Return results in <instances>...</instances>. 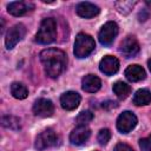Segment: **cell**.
Segmentation results:
<instances>
[{
	"mask_svg": "<svg viewBox=\"0 0 151 151\" xmlns=\"http://www.w3.org/2000/svg\"><path fill=\"white\" fill-rule=\"evenodd\" d=\"M147 66H149V70H150V72H151V59L147 60Z\"/></svg>",
	"mask_w": 151,
	"mask_h": 151,
	"instance_id": "cell-25",
	"label": "cell"
},
{
	"mask_svg": "<svg viewBox=\"0 0 151 151\" xmlns=\"http://www.w3.org/2000/svg\"><path fill=\"white\" fill-rule=\"evenodd\" d=\"M96 47V42L93 40V38L88 34L85 33H79L76 37V41H74V55L77 58H85L88 54L92 53V51Z\"/></svg>",
	"mask_w": 151,
	"mask_h": 151,
	"instance_id": "cell-3",
	"label": "cell"
},
{
	"mask_svg": "<svg viewBox=\"0 0 151 151\" xmlns=\"http://www.w3.org/2000/svg\"><path fill=\"white\" fill-rule=\"evenodd\" d=\"M99 70L106 76H113L119 70V61L116 57L106 55L100 60Z\"/></svg>",
	"mask_w": 151,
	"mask_h": 151,
	"instance_id": "cell-12",
	"label": "cell"
},
{
	"mask_svg": "<svg viewBox=\"0 0 151 151\" xmlns=\"http://www.w3.org/2000/svg\"><path fill=\"white\" fill-rule=\"evenodd\" d=\"M119 52L125 57V58H132L139 52V44L137 39L132 35H127L119 46Z\"/></svg>",
	"mask_w": 151,
	"mask_h": 151,
	"instance_id": "cell-8",
	"label": "cell"
},
{
	"mask_svg": "<svg viewBox=\"0 0 151 151\" xmlns=\"http://www.w3.org/2000/svg\"><path fill=\"white\" fill-rule=\"evenodd\" d=\"M118 34V25L114 21H107L98 34L99 42L104 46H110Z\"/></svg>",
	"mask_w": 151,
	"mask_h": 151,
	"instance_id": "cell-4",
	"label": "cell"
},
{
	"mask_svg": "<svg viewBox=\"0 0 151 151\" xmlns=\"http://www.w3.org/2000/svg\"><path fill=\"white\" fill-rule=\"evenodd\" d=\"M114 151H133V149L130 145L125 144V143H119V144L116 145Z\"/></svg>",
	"mask_w": 151,
	"mask_h": 151,
	"instance_id": "cell-24",
	"label": "cell"
},
{
	"mask_svg": "<svg viewBox=\"0 0 151 151\" xmlns=\"http://www.w3.org/2000/svg\"><path fill=\"white\" fill-rule=\"evenodd\" d=\"M11 93L17 99H25L28 96V88L22 83H13L11 85Z\"/></svg>",
	"mask_w": 151,
	"mask_h": 151,
	"instance_id": "cell-19",
	"label": "cell"
},
{
	"mask_svg": "<svg viewBox=\"0 0 151 151\" xmlns=\"http://www.w3.org/2000/svg\"><path fill=\"white\" fill-rule=\"evenodd\" d=\"M80 96L79 93L74 92V91H67L65 93L61 94L60 97V104L61 107L66 111H72L74 109L78 107V105L80 104Z\"/></svg>",
	"mask_w": 151,
	"mask_h": 151,
	"instance_id": "cell-11",
	"label": "cell"
},
{
	"mask_svg": "<svg viewBox=\"0 0 151 151\" xmlns=\"http://www.w3.org/2000/svg\"><path fill=\"white\" fill-rule=\"evenodd\" d=\"M145 71L144 68L140 66V65H130L126 70H125V77L132 81V83H136V81H140L145 78Z\"/></svg>",
	"mask_w": 151,
	"mask_h": 151,
	"instance_id": "cell-16",
	"label": "cell"
},
{
	"mask_svg": "<svg viewBox=\"0 0 151 151\" xmlns=\"http://www.w3.org/2000/svg\"><path fill=\"white\" fill-rule=\"evenodd\" d=\"M139 146L142 151H151V134L145 138H142L139 140Z\"/></svg>",
	"mask_w": 151,
	"mask_h": 151,
	"instance_id": "cell-23",
	"label": "cell"
},
{
	"mask_svg": "<svg viewBox=\"0 0 151 151\" xmlns=\"http://www.w3.org/2000/svg\"><path fill=\"white\" fill-rule=\"evenodd\" d=\"M151 103V92L146 88L138 90L133 96V104L137 106L147 105Z\"/></svg>",
	"mask_w": 151,
	"mask_h": 151,
	"instance_id": "cell-17",
	"label": "cell"
},
{
	"mask_svg": "<svg viewBox=\"0 0 151 151\" xmlns=\"http://www.w3.org/2000/svg\"><path fill=\"white\" fill-rule=\"evenodd\" d=\"M57 39V22L53 18H46L41 21V25L35 34V41L39 44H51Z\"/></svg>",
	"mask_w": 151,
	"mask_h": 151,
	"instance_id": "cell-2",
	"label": "cell"
},
{
	"mask_svg": "<svg viewBox=\"0 0 151 151\" xmlns=\"http://www.w3.org/2000/svg\"><path fill=\"white\" fill-rule=\"evenodd\" d=\"M25 33H26V28L22 24H17V25L12 26L6 33V38H5L6 48L12 50L24 38Z\"/></svg>",
	"mask_w": 151,
	"mask_h": 151,
	"instance_id": "cell-5",
	"label": "cell"
},
{
	"mask_svg": "<svg viewBox=\"0 0 151 151\" xmlns=\"http://www.w3.org/2000/svg\"><path fill=\"white\" fill-rule=\"evenodd\" d=\"M40 61L44 66L45 73L50 78L59 77L67 64V57L64 51L59 48H47L41 51L40 53Z\"/></svg>",
	"mask_w": 151,
	"mask_h": 151,
	"instance_id": "cell-1",
	"label": "cell"
},
{
	"mask_svg": "<svg viewBox=\"0 0 151 151\" xmlns=\"http://www.w3.org/2000/svg\"><path fill=\"white\" fill-rule=\"evenodd\" d=\"M91 136V130L86 125H78L76 129L72 130L70 134V142L73 145H83L87 142Z\"/></svg>",
	"mask_w": 151,
	"mask_h": 151,
	"instance_id": "cell-10",
	"label": "cell"
},
{
	"mask_svg": "<svg viewBox=\"0 0 151 151\" xmlns=\"http://www.w3.org/2000/svg\"><path fill=\"white\" fill-rule=\"evenodd\" d=\"M54 112L53 103L46 98H39L33 105V113L39 117H51Z\"/></svg>",
	"mask_w": 151,
	"mask_h": 151,
	"instance_id": "cell-9",
	"label": "cell"
},
{
	"mask_svg": "<svg viewBox=\"0 0 151 151\" xmlns=\"http://www.w3.org/2000/svg\"><path fill=\"white\" fill-rule=\"evenodd\" d=\"M1 122H2V125L5 127L12 129V130L20 129V120H19V118H17L14 116H4Z\"/></svg>",
	"mask_w": 151,
	"mask_h": 151,
	"instance_id": "cell-20",
	"label": "cell"
},
{
	"mask_svg": "<svg viewBox=\"0 0 151 151\" xmlns=\"http://www.w3.org/2000/svg\"><path fill=\"white\" fill-rule=\"evenodd\" d=\"M137 117L131 111L123 112L117 119V129L122 133H129L137 125Z\"/></svg>",
	"mask_w": 151,
	"mask_h": 151,
	"instance_id": "cell-6",
	"label": "cell"
},
{
	"mask_svg": "<svg viewBox=\"0 0 151 151\" xmlns=\"http://www.w3.org/2000/svg\"><path fill=\"white\" fill-rule=\"evenodd\" d=\"M110 138H111V131L109 129H101L98 132L97 139H98V142H99L100 145H106L107 142L110 140Z\"/></svg>",
	"mask_w": 151,
	"mask_h": 151,
	"instance_id": "cell-22",
	"label": "cell"
},
{
	"mask_svg": "<svg viewBox=\"0 0 151 151\" xmlns=\"http://www.w3.org/2000/svg\"><path fill=\"white\" fill-rule=\"evenodd\" d=\"M57 143H58V137H57L55 132L52 129H47V130L42 131L37 137L34 146L38 150H45V149L57 145Z\"/></svg>",
	"mask_w": 151,
	"mask_h": 151,
	"instance_id": "cell-7",
	"label": "cell"
},
{
	"mask_svg": "<svg viewBox=\"0 0 151 151\" xmlns=\"http://www.w3.org/2000/svg\"><path fill=\"white\" fill-rule=\"evenodd\" d=\"M99 7L91 2H80L76 7V12L81 18H93L99 13Z\"/></svg>",
	"mask_w": 151,
	"mask_h": 151,
	"instance_id": "cell-14",
	"label": "cell"
},
{
	"mask_svg": "<svg viewBox=\"0 0 151 151\" xmlns=\"http://www.w3.org/2000/svg\"><path fill=\"white\" fill-rule=\"evenodd\" d=\"M81 85H83V90L88 92V93H94L97 92L100 86H101V81L100 79L94 76V74H87L81 80Z\"/></svg>",
	"mask_w": 151,
	"mask_h": 151,
	"instance_id": "cell-15",
	"label": "cell"
},
{
	"mask_svg": "<svg viewBox=\"0 0 151 151\" xmlns=\"http://www.w3.org/2000/svg\"><path fill=\"white\" fill-rule=\"evenodd\" d=\"M112 88H113L114 94H116L119 99H125V98H127V96H129L130 92H131L130 85H127V84L124 83V81H117V83H114Z\"/></svg>",
	"mask_w": 151,
	"mask_h": 151,
	"instance_id": "cell-18",
	"label": "cell"
},
{
	"mask_svg": "<svg viewBox=\"0 0 151 151\" xmlns=\"http://www.w3.org/2000/svg\"><path fill=\"white\" fill-rule=\"evenodd\" d=\"M93 119V113L88 110L81 111L77 117V124L78 125H87Z\"/></svg>",
	"mask_w": 151,
	"mask_h": 151,
	"instance_id": "cell-21",
	"label": "cell"
},
{
	"mask_svg": "<svg viewBox=\"0 0 151 151\" xmlns=\"http://www.w3.org/2000/svg\"><path fill=\"white\" fill-rule=\"evenodd\" d=\"M33 7H34V5L28 1H13V2L8 4L7 11L9 14H12L14 17H20V15H24L25 13H27L28 11H31Z\"/></svg>",
	"mask_w": 151,
	"mask_h": 151,
	"instance_id": "cell-13",
	"label": "cell"
}]
</instances>
